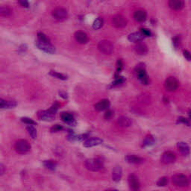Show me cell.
<instances>
[{
  "label": "cell",
  "instance_id": "obj_19",
  "mask_svg": "<svg viewBox=\"0 0 191 191\" xmlns=\"http://www.w3.org/2000/svg\"><path fill=\"white\" fill-rule=\"evenodd\" d=\"M123 176V170L121 166H117L114 167L112 173V179L115 182H119Z\"/></svg>",
  "mask_w": 191,
  "mask_h": 191
},
{
  "label": "cell",
  "instance_id": "obj_37",
  "mask_svg": "<svg viewBox=\"0 0 191 191\" xmlns=\"http://www.w3.org/2000/svg\"><path fill=\"white\" fill-rule=\"evenodd\" d=\"M63 129V127L60 125H55L51 128V131L52 132H57V131H60Z\"/></svg>",
  "mask_w": 191,
  "mask_h": 191
},
{
  "label": "cell",
  "instance_id": "obj_35",
  "mask_svg": "<svg viewBox=\"0 0 191 191\" xmlns=\"http://www.w3.org/2000/svg\"><path fill=\"white\" fill-rule=\"evenodd\" d=\"M21 121L22 123H25V124H28V125H35L36 124V122H34L33 119H30V118H29V117H22L21 118Z\"/></svg>",
  "mask_w": 191,
  "mask_h": 191
},
{
  "label": "cell",
  "instance_id": "obj_31",
  "mask_svg": "<svg viewBox=\"0 0 191 191\" xmlns=\"http://www.w3.org/2000/svg\"><path fill=\"white\" fill-rule=\"evenodd\" d=\"M50 76H53V77L57 78V79H61V80H66L67 79V77L66 76H64V74L59 73L58 72H55V71H50L49 72Z\"/></svg>",
  "mask_w": 191,
  "mask_h": 191
},
{
  "label": "cell",
  "instance_id": "obj_21",
  "mask_svg": "<svg viewBox=\"0 0 191 191\" xmlns=\"http://www.w3.org/2000/svg\"><path fill=\"white\" fill-rule=\"evenodd\" d=\"M75 38L76 41L81 44H85L88 41V37L86 33L83 32H76L75 33Z\"/></svg>",
  "mask_w": 191,
  "mask_h": 191
},
{
  "label": "cell",
  "instance_id": "obj_42",
  "mask_svg": "<svg viewBox=\"0 0 191 191\" xmlns=\"http://www.w3.org/2000/svg\"><path fill=\"white\" fill-rule=\"evenodd\" d=\"M112 116H113V111H112L107 110V111L105 112V119H110V118Z\"/></svg>",
  "mask_w": 191,
  "mask_h": 191
},
{
  "label": "cell",
  "instance_id": "obj_38",
  "mask_svg": "<svg viewBox=\"0 0 191 191\" xmlns=\"http://www.w3.org/2000/svg\"><path fill=\"white\" fill-rule=\"evenodd\" d=\"M18 2L22 7H24V8H29V4L28 0H18Z\"/></svg>",
  "mask_w": 191,
  "mask_h": 191
},
{
  "label": "cell",
  "instance_id": "obj_29",
  "mask_svg": "<svg viewBox=\"0 0 191 191\" xmlns=\"http://www.w3.org/2000/svg\"><path fill=\"white\" fill-rule=\"evenodd\" d=\"M102 25H103V20H102L101 17H99L93 22V28L95 30H98L100 28H102Z\"/></svg>",
  "mask_w": 191,
  "mask_h": 191
},
{
  "label": "cell",
  "instance_id": "obj_32",
  "mask_svg": "<svg viewBox=\"0 0 191 191\" xmlns=\"http://www.w3.org/2000/svg\"><path fill=\"white\" fill-rule=\"evenodd\" d=\"M168 182H169V180H168L167 177H162V178H159L157 181V185L158 187H165L168 185Z\"/></svg>",
  "mask_w": 191,
  "mask_h": 191
},
{
  "label": "cell",
  "instance_id": "obj_12",
  "mask_svg": "<svg viewBox=\"0 0 191 191\" xmlns=\"http://www.w3.org/2000/svg\"><path fill=\"white\" fill-rule=\"evenodd\" d=\"M128 185L130 188L133 190H138L140 187L138 178L134 174H131L128 176Z\"/></svg>",
  "mask_w": 191,
  "mask_h": 191
},
{
  "label": "cell",
  "instance_id": "obj_25",
  "mask_svg": "<svg viewBox=\"0 0 191 191\" xmlns=\"http://www.w3.org/2000/svg\"><path fill=\"white\" fill-rule=\"evenodd\" d=\"M17 105L15 101H6L3 99H0V107L1 108H11Z\"/></svg>",
  "mask_w": 191,
  "mask_h": 191
},
{
  "label": "cell",
  "instance_id": "obj_4",
  "mask_svg": "<svg viewBox=\"0 0 191 191\" xmlns=\"http://www.w3.org/2000/svg\"><path fill=\"white\" fill-rule=\"evenodd\" d=\"M172 182L175 186L179 187H186L189 185V181L185 175L176 174L172 178Z\"/></svg>",
  "mask_w": 191,
  "mask_h": 191
},
{
  "label": "cell",
  "instance_id": "obj_39",
  "mask_svg": "<svg viewBox=\"0 0 191 191\" xmlns=\"http://www.w3.org/2000/svg\"><path fill=\"white\" fill-rule=\"evenodd\" d=\"M123 60L121 59H119L117 61V72H119L123 69Z\"/></svg>",
  "mask_w": 191,
  "mask_h": 191
},
{
  "label": "cell",
  "instance_id": "obj_15",
  "mask_svg": "<svg viewBox=\"0 0 191 191\" xmlns=\"http://www.w3.org/2000/svg\"><path fill=\"white\" fill-rule=\"evenodd\" d=\"M60 119L64 123H67V124L71 125V126H75L76 125V121H75L74 117L70 114L69 113L67 112H63L60 114Z\"/></svg>",
  "mask_w": 191,
  "mask_h": 191
},
{
  "label": "cell",
  "instance_id": "obj_11",
  "mask_svg": "<svg viewBox=\"0 0 191 191\" xmlns=\"http://www.w3.org/2000/svg\"><path fill=\"white\" fill-rule=\"evenodd\" d=\"M39 119L44 121H52L55 119V113L50 111L49 109L46 111H41L37 114Z\"/></svg>",
  "mask_w": 191,
  "mask_h": 191
},
{
  "label": "cell",
  "instance_id": "obj_44",
  "mask_svg": "<svg viewBox=\"0 0 191 191\" xmlns=\"http://www.w3.org/2000/svg\"><path fill=\"white\" fill-rule=\"evenodd\" d=\"M59 94H60V96H61L62 98H64V99H67V97H68L67 96V93L64 91L59 92Z\"/></svg>",
  "mask_w": 191,
  "mask_h": 191
},
{
  "label": "cell",
  "instance_id": "obj_45",
  "mask_svg": "<svg viewBox=\"0 0 191 191\" xmlns=\"http://www.w3.org/2000/svg\"><path fill=\"white\" fill-rule=\"evenodd\" d=\"M0 169H1L0 173H1V175H2L5 173V170H6V168H5L4 165H3L2 164H1V165H0Z\"/></svg>",
  "mask_w": 191,
  "mask_h": 191
},
{
  "label": "cell",
  "instance_id": "obj_16",
  "mask_svg": "<svg viewBox=\"0 0 191 191\" xmlns=\"http://www.w3.org/2000/svg\"><path fill=\"white\" fill-rule=\"evenodd\" d=\"M146 36L142 33L141 32H134L128 35V39L130 42H134V43H138L141 41L142 40H143V38L145 37Z\"/></svg>",
  "mask_w": 191,
  "mask_h": 191
},
{
  "label": "cell",
  "instance_id": "obj_13",
  "mask_svg": "<svg viewBox=\"0 0 191 191\" xmlns=\"http://www.w3.org/2000/svg\"><path fill=\"white\" fill-rule=\"evenodd\" d=\"M169 6L174 11H180L185 6L184 0H169Z\"/></svg>",
  "mask_w": 191,
  "mask_h": 191
},
{
  "label": "cell",
  "instance_id": "obj_43",
  "mask_svg": "<svg viewBox=\"0 0 191 191\" xmlns=\"http://www.w3.org/2000/svg\"><path fill=\"white\" fill-rule=\"evenodd\" d=\"M141 32L143 33L145 36H150L151 35V32L147 29H142Z\"/></svg>",
  "mask_w": 191,
  "mask_h": 191
},
{
  "label": "cell",
  "instance_id": "obj_17",
  "mask_svg": "<svg viewBox=\"0 0 191 191\" xmlns=\"http://www.w3.org/2000/svg\"><path fill=\"white\" fill-rule=\"evenodd\" d=\"M125 159L128 163L132 164H140L144 162L143 158L139 157V156L134 155V154H128L125 158Z\"/></svg>",
  "mask_w": 191,
  "mask_h": 191
},
{
  "label": "cell",
  "instance_id": "obj_5",
  "mask_svg": "<svg viewBox=\"0 0 191 191\" xmlns=\"http://www.w3.org/2000/svg\"><path fill=\"white\" fill-rule=\"evenodd\" d=\"M135 70H136L137 76H138V79L141 81V82L144 84H148L149 79H148V76H147V75H146V72L145 64H139L138 65H137Z\"/></svg>",
  "mask_w": 191,
  "mask_h": 191
},
{
  "label": "cell",
  "instance_id": "obj_23",
  "mask_svg": "<svg viewBox=\"0 0 191 191\" xmlns=\"http://www.w3.org/2000/svg\"><path fill=\"white\" fill-rule=\"evenodd\" d=\"M134 50L135 52H136V53L138 54V55H143L148 53V47H147V46L145 44V43H138V44L135 46Z\"/></svg>",
  "mask_w": 191,
  "mask_h": 191
},
{
  "label": "cell",
  "instance_id": "obj_20",
  "mask_svg": "<svg viewBox=\"0 0 191 191\" xmlns=\"http://www.w3.org/2000/svg\"><path fill=\"white\" fill-rule=\"evenodd\" d=\"M177 147H178V151L180 153L184 156H187L190 154V147L185 142H179L177 144Z\"/></svg>",
  "mask_w": 191,
  "mask_h": 191
},
{
  "label": "cell",
  "instance_id": "obj_24",
  "mask_svg": "<svg viewBox=\"0 0 191 191\" xmlns=\"http://www.w3.org/2000/svg\"><path fill=\"white\" fill-rule=\"evenodd\" d=\"M134 18L138 22H143L146 19V13L142 10H139V11H135L134 14Z\"/></svg>",
  "mask_w": 191,
  "mask_h": 191
},
{
  "label": "cell",
  "instance_id": "obj_9",
  "mask_svg": "<svg viewBox=\"0 0 191 191\" xmlns=\"http://www.w3.org/2000/svg\"><path fill=\"white\" fill-rule=\"evenodd\" d=\"M175 159H176V154L175 152L172 151H166L161 155V161L164 164H170L175 162Z\"/></svg>",
  "mask_w": 191,
  "mask_h": 191
},
{
  "label": "cell",
  "instance_id": "obj_2",
  "mask_svg": "<svg viewBox=\"0 0 191 191\" xmlns=\"http://www.w3.org/2000/svg\"><path fill=\"white\" fill-rule=\"evenodd\" d=\"M14 149L19 154H25L31 149V145L25 140H19L15 143Z\"/></svg>",
  "mask_w": 191,
  "mask_h": 191
},
{
  "label": "cell",
  "instance_id": "obj_10",
  "mask_svg": "<svg viewBox=\"0 0 191 191\" xmlns=\"http://www.w3.org/2000/svg\"><path fill=\"white\" fill-rule=\"evenodd\" d=\"M53 17L56 20L63 21L67 17V10L63 8H57L53 11Z\"/></svg>",
  "mask_w": 191,
  "mask_h": 191
},
{
  "label": "cell",
  "instance_id": "obj_28",
  "mask_svg": "<svg viewBox=\"0 0 191 191\" xmlns=\"http://www.w3.org/2000/svg\"><path fill=\"white\" fill-rule=\"evenodd\" d=\"M154 142V139L152 135H147L145 138H144L143 141V145L142 146L146 147V146H149L152 145Z\"/></svg>",
  "mask_w": 191,
  "mask_h": 191
},
{
  "label": "cell",
  "instance_id": "obj_22",
  "mask_svg": "<svg viewBox=\"0 0 191 191\" xmlns=\"http://www.w3.org/2000/svg\"><path fill=\"white\" fill-rule=\"evenodd\" d=\"M117 124L119 125L120 127L126 128V127H129L130 126H131L132 122H131V119H130V118L122 116V117L118 118Z\"/></svg>",
  "mask_w": 191,
  "mask_h": 191
},
{
  "label": "cell",
  "instance_id": "obj_46",
  "mask_svg": "<svg viewBox=\"0 0 191 191\" xmlns=\"http://www.w3.org/2000/svg\"><path fill=\"white\" fill-rule=\"evenodd\" d=\"M189 115H190V119H191V110L189 111Z\"/></svg>",
  "mask_w": 191,
  "mask_h": 191
},
{
  "label": "cell",
  "instance_id": "obj_34",
  "mask_svg": "<svg viewBox=\"0 0 191 191\" xmlns=\"http://www.w3.org/2000/svg\"><path fill=\"white\" fill-rule=\"evenodd\" d=\"M124 79H123V77H118L117 79L115 80V81L114 82L112 83L111 86L112 87H116V86H119V85H121L122 84H123V82H124Z\"/></svg>",
  "mask_w": 191,
  "mask_h": 191
},
{
  "label": "cell",
  "instance_id": "obj_1",
  "mask_svg": "<svg viewBox=\"0 0 191 191\" xmlns=\"http://www.w3.org/2000/svg\"><path fill=\"white\" fill-rule=\"evenodd\" d=\"M84 166L88 170L98 172L103 169V161L100 158H90L84 161Z\"/></svg>",
  "mask_w": 191,
  "mask_h": 191
},
{
  "label": "cell",
  "instance_id": "obj_14",
  "mask_svg": "<svg viewBox=\"0 0 191 191\" xmlns=\"http://www.w3.org/2000/svg\"><path fill=\"white\" fill-rule=\"evenodd\" d=\"M103 140L102 139L99 138H88V140H86L84 142V147H93L95 146H98L99 144H101Z\"/></svg>",
  "mask_w": 191,
  "mask_h": 191
},
{
  "label": "cell",
  "instance_id": "obj_18",
  "mask_svg": "<svg viewBox=\"0 0 191 191\" xmlns=\"http://www.w3.org/2000/svg\"><path fill=\"white\" fill-rule=\"evenodd\" d=\"M110 106V102L108 99H102L94 105V107L97 111H102L107 109Z\"/></svg>",
  "mask_w": 191,
  "mask_h": 191
},
{
  "label": "cell",
  "instance_id": "obj_8",
  "mask_svg": "<svg viewBox=\"0 0 191 191\" xmlns=\"http://www.w3.org/2000/svg\"><path fill=\"white\" fill-rule=\"evenodd\" d=\"M35 44L39 49L42 50V51L45 52V53L49 54H54L55 53V47L50 43L42 42V41H40L37 40L36 41Z\"/></svg>",
  "mask_w": 191,
  "mask_h": 191
},
{
  "label": "cell",
  "instance_id": "obj_30",
  "mask_svg": "<svg viewBox=\"0 0 191 191\" xmlns=\"http://www.w3.org/2000/svg\"><path fill=\"white\" fill-rule=\"evenodd\" d=\"M26 128L28 131H29V134L33 139H35L37 138V130H36V128L34 126H32V125H29Z\"/></svg>",
  "mask_w": 191,
  "mask_h": 191
},
{
  "label": "cell",
  "instance_id": "obj_26",
  "mask_svg": "<svg viewBox=\"0 0 191 191\" xmlns=\"http://www.w3.org/2000/svg\"><path fill=\"white\" fill-rule=\"evenodd\" d=\"M12 12V9L8 6H2L0 8V14L2 17H9Z\"/></svg>",
  "mask_w": 191,
  "mask_h": 191
},
{
  "label": "cell",
  "instance_id": "obj_41",
  "mask_svg": "<svg viewBox=\"0 0 191 191\" xmlns=\"http://www.w3.org/2000/svg\"><path fill=\"white\" fill-rule=\"evenodd\" d=\"M180 43V38L178 37H175L174 39H173V44H174L175 47L177 48L178 46H179Z\"/></svg>",
  "mask_w": 191,
  "mask_h": 191
},
{
  "label": "cell",
  "instance_id": "obj_33",
  "mask_svg": "<svg viewBox=\"0 0 191 191\" xmlns=\"http://www.w3.org/2000/svg\"><path fill=\"white\" fill-rule=\"evenodd\" d=\"M37 40L40 41H42V42H46V43H50L49 39L47 36L45 34H43L42 32H38L37 33Z\"/></svg>",
  "mask_w": 191,
  "mask_h": 191
},
{
  "label": "cell",
  "instance_id": "obj_36",
  "mask_svg": "<svg viewBox=\"0 0 191 191\" xmlns=\"http://www.w3.org/2000/svg\"><path fill=\"white\" fill-rule=\"evenodd\" d=\"M178 123H183V124H185L187 125V126H190V122L189 119H186V118L185 117H178Z\"/></svg>",
  "mask_w": 191,
  "mask_h": 191
},
{
  "label": "cell",
  "instance_id": "obj_40",
  "mask_svg": "<svg viewBox=\"0 0 191 191\" xmlns=\"http://www.w3.org/2000/svg\"><path fill=\"white\" fill-rule=\"evenodd\" d=\"M183 55L184 57H185L187 60H191V53L190 52H188L187 50H185V51L183 52Z\"/></svg>",
  "mask_w": 191,
  "mask_h": 191
},
{
  "label": "cell",
  "instance_id": "obj_7",
  "mask_svg": "<svg viewBox=\"0 0 191 191\" xmlns=\"http://www.w3.org/2000/svg\"><path fill=\"white\" fill-rule=\"evenodd\" d=\"M112 24L117 29H123L127 25V20L124 16L121 14L115 15L112 18Z\"/></svg>",
  "mask_w": 191,
  "mask_h": 191
},
{
  "label": "cell",
  "instance_id": "obj_27",
  "mask_svg": "<svg viewBox=\"0 0 191 191\" xmlns=\"http://www.w3.org/2000/svg\"><path fill=\"white\" fill-rule=\"evenodd\" d=\"M43 165L46 168L50 170H55L57 166L56 161H53V160H49V161H43Z\"/></svg>",
  "mask_w": 191,
  "mask_h": 191
},
{
  "label": "cell",
  "instance_id": "obj_3",
  "mask_svg": "<svg viewBox=\"0 0 191 191\" xmlns=\"http://www.w3.org/2000/svg\"><path fill=\"white\" fill-rule=\"evenodd\" d=\"M98 49L101 53L105 55H111L114 52V47L113 43L109 41H102L99 43Z\"/></svg>",
  "mask_w": 191,
  "mask_h": 191
},
{
  "label": "cell",
  "instance_id": "obj_6",
  "mask_svg": "<svg viewBox=\"0 0 191 191\" xmlns=\"http://www.w3.org/2000/svg\"><path fill=\"white\" fill-rule=\"evenodd\" d=\"M164 86L166 90H168V91L174 92L178 89V81L175 77L170 76V77L167 78V79H166V81H165Z\"/></svg>",
  "mask_w": 191,
  "mask_h": 191
}]
</instances>
